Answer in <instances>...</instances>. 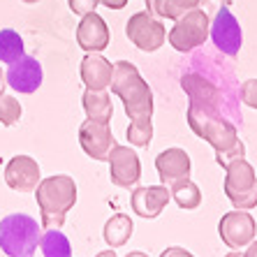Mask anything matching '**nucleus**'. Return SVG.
<instances>
[{"label": "nucleus", "instance_id": "f257e3e1", "mask_svg": "<svg viewBox=\"0 0 257 257\" xmlns=\"http://www.w3.org/2000/svg\"><path fill=\"white\" fill-rule=\"evenodd\" d=\"M111 93L123 100V109L132 123H144L153 116V90L144 81L139 70L130 60L114 63V77L109 84Z\"/></svg>", "mask_w": 257, "mask_h": 257}, {"label": "nucleus", "instance_id": "f03ea898", "mask_svg": "<svg viewBox=\"0 0 257 257\" xmlns=\"http://www.w3.org/2000/svg\"><path fill=\"white\" fill-rule=\"evenodd\" d=\"M35 197L42 211V229H60L67 211L77 204V183L67 174H56L37 183Z\"/></svg>", "mask_w": 257, "mask_h": 257}, {"label": "nucleus", "instance_id": "7ed1b4c3", "mask_svg": "<svg viewBox=\"0 0 257 257\" xmlns=\"http://www.w3.org/2000/svg\"><path fill=\"white\" fill-rule=\"evenodd\" d=\"M181 88L186 90V95L190 97L188 104H195V107L209 111V114L222 116V118L232 120L236 127L243 125V116L239 111V104L232 102L225 93L215 84H211L206 77H202L199 72H186L181 77Z\"/></svg>", "mask_w": 257, "mask_h": 257}, {"label": "nucleus", "instance_id": "20e7f679", "mask_svg": "<svg viewBox=\"0 0 257 257\" xmlns=\"http://www.w3.org/2000/svg\"><path fill=\"white\" fill-rule=\"evenodd\" d=\"M40 225L26 213H10L0 220V248L7 257H35L40 245Z\"/></svg>", "mask_w": 257, "mask_h": 257}, {"label": "nucleus", "instance_id": "39448f33", "mask_svg": "<svg viewBox=\"0 0 257 257\" xmlns=\"http://www.w3.org/2000/svg\"><path fill=\"white\" fill-rule=\"evenodd\" d=\"M186 120L199 139H204V142H209L213 146L215 153L229 151L234 144L239 142V127L234 125L232 120L209 114V111H204V109L195 107V104H188Z\"/></svg>", "mask_w": 257, "mask_h": 257}, {"label": "nucleus", "instance_id": "423d86ee", "mask_svg": "<svg viewBox=\"0 0 257 257\" xmlns=\"http://www.w3.org/2000/svg\"><path fill=\"white\" fill-rule=\"evenodd\" d=\"M222 190H225L234 209L250 211L257 206V174L245 158L234 160L232 165L225 167Z\"/></svg>", "mask_w": 257, "mask_h": 257}, {"label": "nucleus", "instance_id": "0eeeda50", "mask_svg": "<svg viewBox=\"0 0 257 257\" xmlns=\"http://www.w3.org/2000/svg\"><path fill=\"white\" fill-rule=\"evenodd\" d=\"M211 30V19L204 12L202 7H195L190 12H186L183 17H179L174 21L172 30H169V44L181 54H190L195 49L204 47L209 40Z\"/></svg>", "mask_w": 257, "mask_h": 257}, {"label": "nucleus", "instance_id": "6e6552de", "mask_svg": "<svg viewBox=\"0 0 257 257\" xmlns=\"http://www.w3.org/2000/svg\"><path fill=\"white\" fill-rule=\"evenodd\" d=\"M211 19V30L209 37L215 44V49L227 58H236L243 44V30L239 26V19L234 17V12L229 10V3H222L215 10H209Z\"/></svg>", "mask_w": 257, "mask_h": 257}, {"label": "nucleus", "instance_id": "1a4fd4ad", "mask_svg": "<svg viewBox=\"0 0 257 257\" xmlns=\"http://www.w3.org/2000/svg\"><path fill=\"white\" fill-rule=\"evenodd\" d=\"M125 35L132 44L146 54L158 51L167 40V28L162 26V21L158 17L146 10V12H137L127 19L125 24Z\"/></svg>", "mask_w": 257, "mask_h": 257}, {"label": "nucleus", "instance_id": "9d476101", "mask_svg": "<svg viewBox=\"0 0 257 257\" xmlns=\"http://www.w3.org/2000/svg\"><path fill=\"white\" fill-rule=\"evenodd\" d=\"M257 222L248 211H229L220 218L218 222V234H220L222 243L234 250H241L245 245H250L255 241Z\"/></svg>", "mask_w": 257, "mask_h": 257}, {"label": "nucleus", "instance_id": "9b49d317", "mask_svg": "<svg viewBox=\"0 0 257 257\" xmlns=\"http://www.w3.org/2000/svg\"><path fill=\"white\" fill-rule=\"evenodd\" d=\"M79 144L88 158L97 162H107L111 149L116 146V139L111 135V125L107 120H93L86 118L79 127Z\"/></svg>", "mask_w": 257, "mask_h": 257}, {"label": "nucleus", "instance_id": "f8f14e48", "mask_svg": "<svg viewBox=\"0 0 257 257\" xmlns=\"http://www.w3.org/2000/svg\"><path fill=\"white\" fill-rule=\"evenodd\" d=\"M109 179L118 188H135L142 179V162L139 156L130 146H118L116 144L109 153Z\"/></svg>", "mask_w": 257, "mask_h": 257}, {"label": "nucleus", "instance_id": "ddd939ff", "mask_svg": "<svg viewBox=\"0 0 257 257\" xmlns=\"http://www.w3.org/2000/svg\"><path fill=\"white\" fill-rule=\"evenodd\" d=\"M42 79H44V72L40 60L33 58V56H21L19 60H14L10 70L5 72V81L7 86L17 93H24V95H30L35 93L40 86H42Z\"/></svg>", "mask_w": 257, "mask_h": 257}, {"label": "nucleus", "instance_id": "4468645a", "mask_svg": "<svg viewBox=\"0 0 257 257\" xmlns=\"http://www.w3.org/2000/svg\"><path fill=\"white\" fill-rule=\"evenodd\" d=\"M111 42V33H109L107 21L97 12H90L81 17L77 28V44L84 49L86 54H100Z\"/></svg>", "mask_w": 257, "mask_h": 257}, {"label": "nucleus", "instance_id": "2eb2a0df", "mask_svg": "<svg viewBox=\"0 0 257 257\" xmlns=\"http://www.w3.org/2000/svg\"><path fill=\"white\" fill-rule=\"evenodd\" d=\"M40 176V165L30 156H14L5 167V183L17 192H35Z\"/></svg>", "mask_w": 257, "mask_h": 257}, {"label": "nucleus", "instance_id": "dca6fc26", "mask_svg": "<svg viewBox=\"0 0 257 257\" xmlns=\"http://www.w3.org/2000/svg\"><path fill=\"white\" fill-rule=\"evenodd\" d=\"M156 169L162 186H176L181 181L190 179V156L183 149H167L156 158Z\"/></svg>", "mask_w": 257, "mask_h": 257}, {"label": "nucleus", "instance_id": "f3484780", "mask_svg": "<svg viewBox=\"0 0 257 257\" xmlns=\"http://www.w3.org/2000/svg\"><path fill=\"white\" fill-rule=\"evenodd\" d=\"M169 197L172 195H169L167 186H144V188H135L130 204L132 211L139 218H158L169 204Z\"/></svg>", "mask_w": 257, "mask_h": 257}, {"label": "nucleus", "instance_id": "a211bd4d", "mask_svg": "<svg viewBox=\"0 0 257 257\" xmlns=\"http://www.w3.org/2000/svg\"><path fill=\"white\" fill-rule=\"evenodd\" d=\"M114 77V65L100 54H86L81 60V81L90 90H107Z\"/></svg>", "mask_w": 257, "mask_h": 257}, {"label": "nucleus", "instance_id": "6ab92c4d", "mask_svg": "<svg viewBox=\"0 0 257 257\" xmlns=\"http://www.w3.org/2000/svg\"><path fill=\"white\" fill-rule=\"evenodd\" d=\"M132 232H135V222H132L130 215L116 213L104 222L102 236H104V243H107L109 248H120V245H125L127 241H130Z\"/></svg>", "mask_w": 257, "mask_h": 257}, {"label": "nucleus", "instance_id": "aec40b11", "mask_svg": "<svg viewBox=\"0 0 257 257\" xmlns=\"http://www.w3.org/2000/svg\"><path fill=\"white\" fill-rule=\"evenodd\" d=\"M84 111L88 118L93 120H111L114 118V104H111V97H109L107 90H90L86 88L84 93Z\"/></svg>", "mask_w": 257, "mask_h": 257}, {"label": "nucleus", "instance_id": "412c9836", "mask_svg": "<svg viewBox=\"0 0 257 257\" xmlns=\"http://www.w3.org/2000/svg\"><path fill=\"white\" fill-rule=\"evenodd\" d=\"M202 0H146L149 12L158 19H172L176 21L179 17H183L186 12L199 7Z\"/></svg>", "mask_w": 257, "mask_h": 257}, {"label": "nucleus", "instance_id": "4be33fe9", "mask_svg": "<svg viewBox=\"0 0 257 257\" xmlns=\"http://www.w3.org/2000/svg\"><path fill=\"white\" fill-rule=\"evenodd\" d=\"M40 250L44 257H72V243L60 229H47L40 234Z\"/></svg>", "mask_w": 257, "mask_h": 257}, {"label": "nucleus", "instance_id": "5701e85b", "mask_svg": "<svg viewBox=\"0 0 257 257\" xmlns=\"http://www.w3.org/2000/svg\"><path fill=\"white\" fill-rule=\"evenodd\" d=\"M169 195L174 197V202L179 204L181 209L186 211H192L197 209L199 204H202V190L197 188V183H192L190 179L181 181V183H176V186L169 188Z\"/></svg>", "mask_w": 257, "mask_h": 257}, {"label": "nucleus", "instance_id": "b1692460", "mask_svg": "<svg viewBox=\"0 0 257 257\" xmlns=\"http://www.w3.org/2000/svg\"><path fill=\"white\" fill-rule=\"evenodd\" d=\"M24 37L19 35L17 30L5 28L0 30V63L12 65L14 60H19L24 56Z\"/></svg>", "mask_w": 257, "mask_h": 257}, {"label": "nucleus", "instance_id": "393cba45", "mask_svg": "<svg viewBox=\"0 0 257 257\" xmlns=\"http://www.w3.org/2000/svg\"><path fill=\"white\" fill-rule=\"evenodd\" d=\"M21 114H24L21 102L12 95L0 93V125H5V127L17 125L19 120H21Z\"/></svg>", "mask_w": 257, "mask_h": 257}, {"label": "nucleus", "instance_id": "a878e982", "mask_svg": "<svg viewBox=\"0 0 257 257\" xmlns=\"http://www.w3.org/2000/svg\"><path fill=\"white\" fill-rule=\"evenodd\" d=\"M127 142L137 149H149L151 142H153V123L151 120H144V123H132L127 125Z\"/></svg>", "mask_w": 257, "mask_h": 257}, {"label": "nucleus", "instance_id": "bb28decb", "mask_svg": "<svg viewBox=\"0 0 257 257\" xmlns=\"http://www.w3.org/2000/svg\"><path fill=\"white\" fill-rule=\"evenodd\" d=\"M241 158H245V144L236 142L229 151H222V153H215V160H218V165L220 167H227V165H232L234 160H241Z\"/></svg>", "mask_w": 257, "mask_h": 257}, {"label": "nucleus", "instance_id": "cd10ccee", "mask_svg": "<svg viewBox=\"0 0 257 257\" xmlns=\"http://www.w3.org/2000/svg\"><path fill=\"white\" fill-rule=\"evenodd\" d=\"M239 95H241V102H243V104H248L250 109H257V79L243 81Z\"/></svg>", "mask_w": 257, "mask_h": 257}, {"label": "nucleus", "instance_id": "c85d7f7f", "mask_svg": "<svg viewBox=\"0 0 257 257\" xmlns=\"http://www.w3.org/2000/svg\"><path fill=\"white\" fill-rule=\"evenodd\" d=\"M100 0H67V5H70V10L74 14H79V17H86V14L95 12V7Z\"/></svg>", "mask_w": 257, "mask_h": 257}, {"label": "nucleus", "instance_id": "c756f323", "mask_svg": "<svg viewBox=\"0 0 257 257\" xmlns=\"http://www.w3.org/2000/svg\"><path fill=\"white\" fill-rule=\"evenodd\" d=\"M160 257H195L192 252H188L186 248H181V245H172V248H167V250L162 252Z\"/></svg>", "mask_w": 257, "mask_h": 257}, {"label": "nucleus", "instance_id": "7c9ffc66", "mask_svg": "<svg viewBox=\"0 0 257 257\" xmlns=\"http://www.w3.org/2000/svg\"><path fill=\"white\" fill-rule=\"evenodd\" d=\"M104 7H109V10H123V7L127 5V0H100Z\"/></svg>", "mask_w": 257, "mask_h": 257}, {"label": "nucleus", "instance_id": "2f4dec72", "mask_svg": "<svg viewBox=\"0 0 257 257\" xmlns=\"http://www.w3.org/2000/svg\"><path fill=\"white\" fill-rule=\"evenodd\" d=\"M243 257H257V241H252L250 245H245Z\"/></svg>", "mask_w": 257, "mask_h": 257}, {"label": "nucleus", "instance_id": "473e14b6", "mask_svg": "<svg viewBox=\"0 0 257 257\" xmlns=\"http://www.w3.org/2000/svg\"><path fill=\"white\" fill-rule=\"evenodd\" d=\"M95 257H118V255H116L114 250H102V252H97Z\"/></svg>", "mask_w": 257, "mask_h": 257}, {"label": "nucleus", "instance_id": "72a5a7b5", "mask_svg": "<svg viewBox=\"0 0 257 257\" xmlns=\"http://www.w3.org/2000/svg\"><path fill=\"white\" fill-rule=\"evenodd\" d=\"M5 86H7V81H5V74H3V70H0V93L5 90Z\"/></svg>", "mask_w": 257, "mask_h": 257}, {"label": "nucleus", "instance_id": "f704fd0d", "mask_svg": "<svg viewBox=\"0 0 257 257\" xmlns=\"http://www.w3.org/2000/svg\"><path fill=\"white\" fill-rule=\"evenodd\" d=\"M125 257H149L146 252H139V250H135V252H127Z\"/></svg>", "mask_w": 257, "mask_h": 257}, {"label": "nucleus", "instance_id": "c9c22d12", "mask_svg": "<svg viewBox=\"0 0 257 257\" xmlns=\"http://www.w3.org/2000/svg\"><path fill=\"white\" fill-rule=\"evenodd\" d=\"M225 257H243V252H236V250H234V252H229V255H225Z\"/></svg>", "mask_w": 257, "mask_h": 257}, {"label": "nucleus", "instance_id": "e433bc0d", "mask_svg": "<svg viewBox=\"0 0 257 257\" xmlns=\"http://www.w3.org/2000/svg\"><path fill=\"white\" fill-rule=\"evenodd\" d=\"M24 3H28V5H33V3H40V0H24Z\"/></svg>", "mask_w": 257, "mask_h": 257}]
</instances>
